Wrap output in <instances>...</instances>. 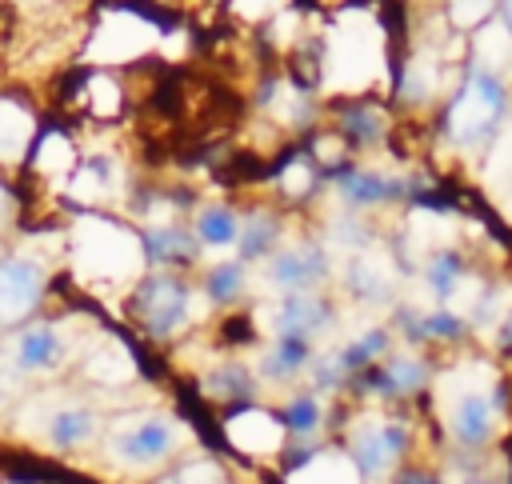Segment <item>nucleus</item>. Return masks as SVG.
I'll return each mask as SVG.
<instances>
[{
    "label": "nucleus",
    "mask_w": 512,
    "mask_h": 484,
    "mask_svg": "<svg viewBox=\"0 0 512 484\" xmlns=\"http://www.w3.org/2000/svg\"><path fill=\"white\" fill-rule=\"evenodd\" d=\"M280 184H284V192H292V196L308 192V184H312V172H308V164H304V160H292V164L284 168Z\"/></svg>",
    "instance_id": "35"
},
{
    "label": "nucleus",
    "mask_w": 512,
    "mask_h": 484,
    "mask_svg": "<svg viewBox=\"0 0 512 484\" xmlns=\"http://www.w3.org/2000/svg\"><path fill=\"white\" fill-rule=\"evenodd\" d=\"M116 188V168L108 160H88L76 176H72V192L80 200H96V196H108Z\"/></svg>",
    "instance_id": "20"
},
{
    "label": "nucleus",
    "mask_w": 512,
    "mask_h": 484,
    "mask_svg": "<svg viewBox=\"0 0 512 484\" xmlns=\"http://www.w3.org/2000/svg\"><path fill=\"white\" fill-rule=\"evenodd\" d=\"M400 448H404V428L388 420H364L352 436V460L368 476H380L384 468H392Z\"/></svg>",
    "instance_id": "7"
},
{
    "label": "nucleus",
    "mask_w": 512,
    "mask_h": 484,
    "mask_svg": "<svg viewBox=\"0 0 512 484\" xmlns=\"http://www.w3.org/2000/svg\"><path fill=\"white\" fill-rule=\"evenodd\" d=\"M384 68V32L376 16L348 8L324 40V72L332 88H364Z\"/></svg>",
    "instance_id": "1"
},
{
    "label": "nucleus",
    "mask_w": 512,
    "mask_h": 484,
    "mask_svg": "<svg viewBox=\"0 0 512 484\" xmlns=\"http://www.w3.org/2000/svg\"><path fill=\"white\" fill-rule=\"evenodd\" d=\"M140 308H144V324H148V332L164 336V332H172V328L188 316V296H184L180 284H172V280H156V284H148Z\"/></svg>",
    "instance_id": "10"
},
{
    "label": "nucleus",
    "mask_w": 512,
    "mask_h": 484,
    "mask_svg": "<svg viewBox=\"0 0 512 484\" xmlns=\"http://www.w3.org/2000/svg\"><path fill=\"white\" fill-rule=\"evenodd\" d=\"M272 236H276V224H272L268 216L248 220V228H244V252H248V256H260V252L268 248Z\"/></svg>",
    "instance_id": "30"
},
{
    "label": "nucleus",
    "mask_w": 512,
    "mask_h": 484,
    "mask_svg": "<svg viewBox=\"0 0 512 484\" xmlns=\"http://www.w3.org/2000/svg\"><path fill=\"white\" fill-rule=\"evenodd\" d=\"M176 440V424L164 420V416H132V420H120L116 436H112V452L120 460H132V464H148L156 456H164Z\"/></svg>",
    "instance_id": "6"
},
{
    "label": "nucleus",
    "mask_w": 512,
    "mask_h": 484,
    "mask_svg": "<svg viewBox=\"0 0 512 484\" xmlns=\"http://www.w3.org/2000/svg\"><path fill=\"white\" fill-rule=\"evenodd\" d=\"M420 380H424V368H420L416 360H392L388 372L380 376V388H388V392H408V388H416Z\"/></svg>",
    "instance_id": "27"
},
{
    "label": "nucleus",
    "mask_w": 512,
    "mask_h": 484,
    "mask_svg": "<svg viewBox=\"0 0 512 484\" xmlns=\"http://www.w3.org/2000/svg\"><path fill=\"white\" fill-rule=\"evenodd\" d=\"M384 348V332H368V336H360L356 344H348L336 360H340V368H352V364H364L368 356H376Z\"/></svg>",
    "instance_id": "29"
},
{
    "label": "nucleus",
    "mask_w": 512,
    "mask_h": 484,
    "mask_svg": "<svg viewBox=\"0 0 512 484\" xmlns=\"http://www.w3.org/2000/svg\"><path fill=\"white\" fill-rule=\"evenodd\" d=\"M288 484H360V468H356V460H348V456L320 452V456L304 460V464L288 476Z\"/></svg>",
    "instance_id": "15"
},
{
    "label": "nucleus",
    "mask_w": 512,
    "mask_h": 484,
    "mask_svg": "<svg viewBox=\"0 0 512 484\" xmlns=\"http://www.w3.org/2000/svg\"><path fill=\"white\" fill-rule=\"evenodd\" d=\"M180 484H220V472L212 464H192V468H184Z\"/></svg>",
    "instance_id": "39"
},
{
    "label": "nucleus",
    "mask_w": 512,
    "mask_h": 484,
    "mask_svg": "<svg viewBox=\"0 0 512 484\" xmlns=\"http://www.w3.org/2000/svg\"><path fill=\"white\" fill-rule=\"evenodd\" d=\"M40 292H44V272L32 260H4L0 264V324L28 316Z\"/></svg>",
    "instance_id": "8"
},
{
    "label": "nucleus",
    "mask_w": 512,
    "mask_h": 484,
    "mask_svg": "<svg viewBox=\"0 0 512 484\" xmlns=\"http://www.w3.org/2000/svg\"><path fill=\"white\" fill-rule=\"evenodd\" d=\"M156 40H160V28L144 12H136V8H104L100 20H96L88 52L100 64H124V60L144 56Z\"/></svg>",
    "instance_id": "5"
},
{
    "label": "nucleus",
    "mask_w": 512,
    "mask_h": 484,
    "mask_svg": "<svg viewBox=\"0 0 512 484\" xmlns=\"http://www.w3.org/2000/svg\"><path fill=\"white\" fill-rule=\"evenodd\" d=\"M56 352H60V336L52 332V324L20 332V340L12 348L16 368H52L56 364Z\"/></svg>",
    "instance_id": "17"
},
{
    "label": "nucleus",
    "mask_w": 512,
    "mask_h": 484,
    "mask_svg": "<svg viewBox=\"0 0 512 484\" xmlns=\"http://www.w3.org/2000/svg\"><path fill=\"white\" fill-rule=\"evenodd\" d=\"M192 244L188 240H180L172 228H156L152 232V252H160V260H168V256H180V252H188Z\"/></svg>",
    "instance_id": "34"
},
{
    "label": "nucleus",
    "mask_w": 512,
    "mask_h": 484,
    "mask_svg": "<svg viewBox=\"0 0 512 484\" xmlns=\"http://www.w3.org/2000/svg\"><path fill=\"white\" fill-rule=\"evenodd\" d=\"M500 112H504V88H500V80L492 72L476 68V72H468L464 88L456 92V100L448 108V132L460 144H476V140H484L496 128Z\"/></svg>",
    "instance_id": "4"
},
{
    "label": "nucleus",
    "mask_w": 512,
    "mask_h": 484,
    "mask_svg": "<svg viewBox=\"0 0 512 484\" xmlns=\"http://www.w3.org/2000/svg\"><path fill=\"white\" fill-rule=\"evenodd\" d=\"M80 104H88V112H96V116H116L124 100L108 72H88L80 84Z\"/></svg>",
    "instance_id": "18"
},
{
    "label": "nucleus",
    "mask_w": 512,
    "mask_h": 484,
    "mask_svg": "<svg viewBox=\"0 0 512 484\" xmlns=\"http://www.w3.org/2000/svg\"><path fill=\"white\" fill-rule=\"evenodd\" d=\"M88 376L100 380V384H124L132 372H136V360H132V348L120 344L116 336H100L88 352Z\"/></svg>",
    "instance_id": "12"
},
{
    "label": "nucleus",
    "mask_w": 512,
    "mask_h": 484,
    "mask_svg": "<svg viewBox=\"0 0 512 484\" xmlns=\"http://www.w3.org/2000/svg\"><path fill=\"white\" fill-rule=\"evenodd\" d=\"M4 212H8V192L0 188V216H4Z\"/></svg>",
    "instance_id": "41"
},
{
    "label": "nucleus",
    "mask_w": 512,
    "mask_h": 484,
    "mask_svg": "<svg viewBox=\"0 0 512 484\" xmlns=\"http://www.w3.org/2000/svg\"><path fill=\"white\" fill-rule=\"evenodd\" d=\"M420 328H424L428 336H452V332L460 328V320H456V312H436V316H428Z\"/></svg>",
    "instance_id": "38"
},
{
    "label": "nucleus",
    "mask_w": 512,
    "mask_h": 484,
    "mask_svg": "<svg viewBox=\"0 0 512 484\" xmlns=\"http://www.w3.org/2000/svg\"><path fill=\"white\" fill-rule=\"evenodd\" d=\"M440 404L460 444H480L496 420V376L484 364L452 368L440 380Z\"/></svg>",
    "instance_id": "3"
},
{
    "label": "nucleus",
    "mask_w": 512,
    "mask_h": 484,
    "mask_svg": "<svg viewBox=\"0 0 512 484\" xmlns=\"http://www.w3.org/2000/svg\"><path fill=\"white\" fill-rule=\"evenodd\" d=\"M236 288H240V264H220L212 272V280H208V296L212 300H228V296H236Z\"/></svg>",
    "instance_id": "31"
},
{
    "label": "nucleus",
    "mask_w": 512,
    "mask_h": 484,
    "mask_svg": "<svg viewBox=\"0 0 512 484\" xmlns=\"http://www.w3.org/2000/svg\"><path fill=\"white\" fill-rule=\"evenodd\" d=\"M348 280H352V288H356L360 296H372V300H376V296H388V292H392L396 268H392V260H388L384 252H364V256L352 260Z\"/></svg>",
    "instance_id": "16"
},
{
    "label": "nucleus",
    "mask_w": 512,
    "mask_h": 484,
    "mask_svg": "<svg viewBox=\"0 0 512 484\" xmlns=\"http://www.w3.org/2000/svg\"><path fill=\"white\" fill-rule=\"evenodd\" d=\"M348 128H356V132L372 136V132H376V120H372V116H364V112H352V116H348Z\"/></svg>",
    "instance_id": "40"
},
{
    "label": "nucleus",
    "mask_w": 512,
    "mask_h": 484,
    "mask_svg": "<svg viewBox=\"0 0 512 484\" xmlns=\"http://www.w3.org/2000/svg\"><path fill=\"white\" fill-rule=\"evenodd\" d=\"M36 168L48 172V176L72 168V148H68V140H64L60 132H52V136L40 140V148H36Z\"/></svg>",
    "instance_id": "24"
},
{
    "label": "nucleus",
    "mask_w": 512,
    "mask_h": 484,
    "mask_svg": "<svg viewBox=\"0 0 512 484\" xmlns=\"http://www.w3.org/2000/svg\"><path fill=\"white\" fill-rule=\"evenodd\" d=\"M200 240H204V244H212V248L236 244V240H240V228H236L232 212H224V208L204 212V216H200Z\"/></svg>",
    "instance_id": "22"
},
{
    "label": "nucleus",
    "mask_w": 512,
    "mask_h": 484,
    "mask_svg": "<svg viewBox=\"0 0 512 484\" xmlns=\"http://www.w3.org/2000/svg\"><path fill=\"white\" fill-rule=\"evenodd\" d=\"M300 364H304V340H292V336H280V344L264 356L268 376H292Z\"/></svg>",
    "instance_id": "23"
},
{
    "label": "nucleus",
    "mask_w": 512,
    "mask_h": 484,
    "mask_svg": "<svg viewBox=\"0 0 512 484\" xmlns=\"http://www.w3.org/2000/svg\"><path fill=\"white\" fill-rule=\"evenodd\" d=\"M488 8H492V0H452V20L460 28H472V24L488 20Z\"/></svg>",
    "instance_id": "32"
},
{
    "label": "nucleus",
    "mask_w": 512,
    "mask_h": 484,
    "mask_svg": "<svg viewBox=\"0 0 512 484\" xmlns=\"http://www.w3.org/2000/svg\"><path fill=\"white\" fill-rule=\"evenodd\" d=\"M316 416H320V408H316V400H308V396H300V400L288 404V428H296V432L316 428Z\"/></svg>",
    "instance_id": "33"
},
{
    "label": "nucleus",
    "mask_w": 512,
    "mask_h": 484,
    "mask_svg": "<svg viewBox=\"0 0 512 484\" xmlns=\"http://www.w3.org/2000/svg\"><path fill=\"white\" fill-rule=\"evenodd\" d=\"M508 20H512V0H508Z\"/></svg>",
    "instance_id": "43"
},
{
    "label": "nucleus",
    "mask_w": 512,
    "mask_h": 484,
    "mask_svg": "<svg viewBox=\"0 0 512 484\" xmlns=\"http://www.w3.org/2000/svg\"><path fill=\"white\" fill-rule=\"evenodd\" d=\"M340 192L352 200V204H376L384 196L396 192L392 180H380V176H368V172H344L340 176Z\"/></svg>",
    "instance_id": "21"
},
{
    "label": "nucleus",
    "mask_w": 512,
    "mask_h": 484,
    "mask_svg": "<svg viewBox=\"0 0 512 484\" xmlns=\"http://www.w3.org/2000/svg\"><path fill=\"white\" fill-rule=\"evenodd\" d=\"M72 260L92 280H132L144 268V244L112 220L84 216L72 232Z\"/></svg>",
    "instance_id": "2"
},
{
    "label": "nucleus",
    "mask_w": 512,
    "mask_h": 484,
    "mask_svg": "<svg viewBox=\"0 0 512 484\" xmlns=\"http://www.w3.org/2000/svg\"><path fill=\"white\" fill-rule=\"evenodd\" d=\"M264 320H268V328H276L280 336L304 340L308 332H316V328L324 324V308H320V300H312V296H284L276 308L264 312Z\"/></svg>",
    "instance_id": "11"
},
{
    "label": "nucleus",
    "mask_w": 512,
    "mask_h": 484,
    "mask_svg": "<svg viewBox=\"0 0 512 484\" xmlns=\"http://www.w3.org/2000/svg\"><path fill=\"white\" fill-rule=\"evenodd\" d=\"M224 432H228V444L240 448V452H248V456L276 452L280 440H284V424H280L276 416H268V412H256V408L236 412Z\"/></svg>",
    "instance_id": "9"
},
{
    "label": "nucleus",
    "mask_w": 512,
    "mask_h": 484,
    "mask_svg": "<svg viewBox=\"0 0 512 484\" xmlns=\"http://www.w3.org/2000/svg\"><path fill=\"white\" fill-rule=\"evenodd\" d=\"M404 484H436V480H424V476H412V480H404Z\"/></svg>",
    "instance_id": "42"
},
{
    "label": "nucleus",
    "mask_w": 512,
    "mask_h": 484,
    "mask_svg": "<svg viewBox=\"0 0 512 484\" xmlns=\"http://www.w3.org/2000/svg\"><path fill=\"white\" fill-rule=\"evenodd\" d=\"M44 428H48V436H52L60 448H72V444H80V440L92 436V416H88L84 408H56Z\"/></svg>",
    "instance_id": "19"
},
{
    "label": "nucleus",
    "mask_w": 512,
    "mask_h": 484,
    "mask_svg": "<svg viewBox=\"0 0 512 484\" xmlns=\"http://www.w3.org/2000/svg\"><path fill=\"white\" fill-rule=\"evenodd\" d=\"M208 392H212V396H240V392H244V376H240L236 368L216 372V376L208 380Z\"/></svg>",
    "instance_id": "36"
},
{
    "label": "nucleus",
    "mask_w": 512,
    "mask_h": 484,
    "mask_svg": "<svg viewBox=\"0 0 512 484\" xmlns=\"http://www.w3.org/2000/svg\"><path fill=\"white\" fill-rule=\"evenodd\" d=\"M324 276V256L320 248H292L284 252L276 264H272V284L280 292H296V288H308L312 280Z\"/></svg>",
    "instance_id": "13"
},
{
    "label": "nucleus",
    "mask_w": 512,
    "mask_h": 484,
    "mask_svg": "<svg viewBox=\"0 0 512 484\" xmlns=\"http://www.w3.org/2000/svg\"><path fill=\"white\" fill-rule=\"evenodd\" d=\"M32 132H36L32 112L24 104H16V100H0V160L16 164L28 152Z\"/></svg>",
    "instance_id": "14"
},
{
    "label": "nucleus",
    "mask_w": 512,
    "mask_h": 484,
    "mask_svg": "<svg viewBox=\"0 0 512 484\" xmlns=\"http://www.w3.org/2000/svg\"><path fill=\"white\" fill-rule=\"evenodd\" d=\"M480 60L484 64H504L508 56H512V40H508V28L504 24H488L484 32H480Z\"/></svg>",
    "instance_id": "26"
},
{
    "label": "nucleus",
    "mask_w": 512,
    "mask_h": 484,
    "mask_svg": "<svg viewBox=\"0 0 512 484\" xmlns=\"http://www.w3.org/2000/svg\"><path fill=\"white\" fill-rule=\"evenodd\" d=\"M292 0H232V8L236 12H244V16H272V12H280V8H288Z\"/></svg>",
    "instance_id": "37"
},
{
    "label": "nucleus",
    "mask_w": 512,
    "mask_h": 484,
    "mask_svg": "<svg viewBox=\"0 0 512 484\" xmlns=\"http://www.w3.org/2000/svg\"><path fill=\"white\" fill-rule=\"evenodd\" d=\"M272 112H276L280 120L296 124V120H304V116H308V104H304V96H300L292 84H280V88L272 92Z\"/></svg>",
    "instance_id": "28"
},
{
    "label": "nucleus",
    "mask_w": 512,
    "mask_h": 484,
    "mask_svg": "<svg viewBox=\"0 0 512 484\" xmlns=\"http://www.w3.org/2000/svg\"><path fill=\"white\" fill-rule=\"evenodd\" d=\"M460 280H464V272H460V260L452 252H440V256L428 260V284H432L436 296H452V288Z\"/></svg>",
    "instance_id": "25"
}]
</instances>
